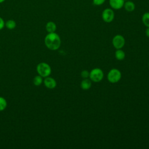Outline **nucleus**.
<instances>
[{"mask_svg": "<svg viewBox=\"0 0 149 149\" xmlns=\"http://www.w3.org/2000/svg\"><path fill=\"white\" fill-rule=\"evenodd\" d=\"M44 42L46 47L51 50L58 49L61 44V40L58 34L54 33H49L45 37Z\"/></svg>", "mask_w": 149, "mask_h": 149, "instance_id": "f257e3e1", "label": "nucleus"}, {"mask_svg": "<svg viewBox=\"0 0 149 149\" xmlns=\"http://www.w3.org/2000/svg\"><path fill=\"white\" fill-rule=\"evenodd\" d=\"M37 71L39 75L42 77H46L50 75L51 73V68L48 63L41 62L37 65Z\"/></svg>", "mask_w": 149, "mask_h": 149, "instance_id": "f03ea898", "label": "nucleus"}, {"mask_svg": "<svg viewBox=\"0 0 149 149\" xmlns=\"http://www.w3.org/2000/svg\"><path fill=\"white\" fill-rule=\"evenodd\" d=\"M122 77V74L120 70L116 68L111 69L107 74V79L111 83L118 82Z\"/></svg>", "mask_w": 149, "mask_h": 149, "instance_id": "7ed1b4c3", "label": "nucleus"}, {"mask_svg": "<svg viewBox=\"0 0 149 149\" xmlns=\"http://www.w3.org/2000/svg\"><path fill=\"white\" fill-rule=\"evenodd\" d=\"M103 77L104 73L100 68H95L90 72L89 78L94 82H99L102 80Z\"/></svg>", "mask_w": 149, "mask_h": 149, "instance_id": "20e7f679", "label": "nucleus"}, {"mask_svg": "<svg viewBox=\"0 0 149 149\" xmlns=\"http://www.w3.org/2000/svg\"><path fill=\"white\" fill-rule=\"evenodd\" d=\"M112 43L115 48L122 49L125 44V39L122 35L117 34L115 36L112 40Z\"/></svg>", "mask_w": 149, "mask_h": 149, "instance_id": "39448f33", "label": "nucleus"}, {"mask_svg": "<svg viewBox=\"0 0 149 149\" xmlns=\"http://www.w3.org/2000/svg\"><path fill=\"white\" fill-rule=\"evenodd\" d=\"M115 17V13L112 8H106L102 12V19L106 23H111Z\"/></svg>", "mask_w": 149, "mask_h": 149, "instance_id": "423d86ee", "label": "nucleus"}, {"mask_svg": "<svg viewBox=\"0 0 149 149\" xmlns=\"http://www.w3.org/2000/svg\"><path fill=\"white\" fill-rule=\"evenodd\" d=\"M125 0H109V4L112 9L119 10L123 7Z\"/></svg>", "mask_w": 149, "mask_h": 149, "instance_id": "0eeeda50", "label": "nucleus"}, {"mask_svg": "<svg viewBox=\"0 0 149 149\" xmlns=\"http://www.w3.org/2000/svg\"><path fill=\"white\" fill-rule=\"evenodd\" d=\"M44 85L46 87L49 89H53L56 86V81L55 80L51 77H46L44 80Z\"/></svg>", "mask_w": 149, "mask_h": 149, "instance_id": "6e6552de", "label": "nucleus"}, {"mask_svg": "<svg viewBox=\"0 0 149 149\" xmlns=\"http://www.w3.org/2000/svg\"><path fill=\"white\" fill-rule=\"evenodd\" d=\"M135 4L133 1H125L124 5H123V8H125V10H126L128 12H132L135 9Z\"/></svg>", "mask_w": 149, "mask_h": 149, "instance_id": "1a4fd4ad", "label": "nucleus"}, {"mask_svg": "<svg viewBox=\"0 0 149 149\" xmlns=\"http://www.w3.org/2000/svg\"><path fill=\"white\" fill-rule=\"evenodd\" d=\"M81 88L84 90H87L91 87V80L90 79H84L80 83Z\"/></svg>", "mask_w": 149, "mask_h": 149, "instance_id": "9d476101", "label": "nucleus"}, {"mask_svg": "<svg viewBox=\"0 0 149 149\" xmlns=\"http://www.w3.org/2000/svg\"><path fill=\"white\" fill-rule=\"evenodd\" d=\"M45 29L48 33H54L56 30V25L54 22L50 21L46 24Z\"/></svg>", "mask_w": 149, "mask_h": 149, "instance_id": "9b49d317", "label": "nucleus"}, {"mask_svg": "<svg viewBox=\"0 0 149 149\" xmlns=\"http://www.w3.org/2000/svg\"><path fill=\"white\" fill-rule=\"evenodd\" d=\"M115 56L118 61H122L125 58V53L121 49H118L115 52Z\"/></svg>", "mask_w": 149, "mask_h": 149, "instance_id": "f8f14e48", "label": "nucleus"}, {"mask_svg": "<svg viewBox=\"0 0 149 149\" xmlns=\"http://www.w3.org/2000/svg\"><path fill=\"white\" fill-rule=\"evenodd\" d=\"M142 22L145 26L147 27H149V12H145L141 17Z\"/></svg>", "mask_w": 149, "mask_h": 149, "instance_id": "ddd939ff", "label": "nucleus"}, {"mask_svg": "<svg viewBox=\"0 0 149 149\" xmlns=\"http://www.w3.org/2000/svg\"><path fill=\"white\" fill-rule=\"evenodd\" d=\"M5 26L6 27L7 29H8L9 30H12L16 27V23L15 20L10 19L6 22V23H5Z\"/></svg>", "mask_w": 149, "mask_h": 149, "instance_id": "4468645a", "label": "nucleus"}, {"mask_svg": "<svg viewBox=\"0 0 149 149\" xmlns=\"http://www.w3.org/2000/svg\"><path fill=\"white\" fill-rule=\"evenodd\" d=\"M42 77L40 75L38 76H36L34 77V79H33V83L34 85L38 86L41 85V84L42 82Z\"/></svg>", "mask_w": 149, "mask_h": 149, "instance_id": "2eb2a0df", "label": "nucleus"}, {"mask_svg": "<svg viewBox=\"0 0 149 149\" xmlns=\"http://www.w3.org/2000/svg\"><path fill=\"white\" fill-rule=\"evenodd\" d=\"M7 106L6 100L2 97H0V111L4 110Z\"/></svg>", "mask_w": 149, "mask_h": 149, "instance_id": "dca6fc26", "label": "nucleus"}, {"mask_svg": "<svg viewBox=\"0 0 149 149\" xmlns=\"http://www.w3.org/2000/svg\"><path fill=\"white\" fill-rule=\"evenodd\" d=\"M89 74H90V72L87 70H84L81 72V76L83 79H87L89 77Z\"/></svg>", "mask_w": 149, "mask_h": 149, "instance_id": "f3484780", "label": "nucleus"}, {"mask_svg": "<svg viewBox=\"0 0 149 149\" xmlns=\"http://www.w3.org/2000/svg\"><path fill=\"white\" fill-rule=\"evenodd\" d=\"M106 0H93V3L94 5L100 6L102 5Z\"/></svg>", "mask_w": 149, "mask_h": 149, "instance_id": "a211bd4d", "label": "nucleus"}, {"mask_svg": "<svg viewBox=\"0 0 149 149\" xmlns=\"http://www.w3.org/2000/svg\"><path fill=\"white\" fill-rule=\"evenodd\" d=\"M5 26V22L2 17H0V30H2Z\"/></svg>", "mask_w": 149, "mask_h": 149, "instance_id": "6ab92c4d", "label": "nucleus"}, {"mask_svg": "<svg viewBox=\"0 0 149 149\" xmlns=\"http://www.w3.org/2000/svg\"><path fill=\"white\" fill-rule=\"evenodd\" d=\"M145 34H146V36L149 38V27H147V28L146 29Z\"/></svg>", "mask_w": 149, "mask_h": 149, "instance_id": "aec40b11", "label": "nucleus"}, {"mask_svg": "<svg viewBox=\"0 0 149 149\" xmlns=\"http://www.w3.org/2000/svg\"><path fill=\"white\" fill-rule=\"evenodd\" d=\"M5 0H0V3H3L4 1H5Z\"/></svg>", "mask_w": 149, "mask_h": 149, "instance_id": "412c9836", "label": "nucleus"}, {"mask_svg": "<svg viewBox=\"0 0 149 149\" xmlns=\"http://www.w3.org/2000/svg\"><path fill=\"white\" fill-rule=\"evenodd\" d=\"M148 67H149V62H148Z\"/></svg>", "mask_w": 149, "mask_h": 149, "instance_id": "4be33fe9", "label": "nucleus"}]
</instances>
